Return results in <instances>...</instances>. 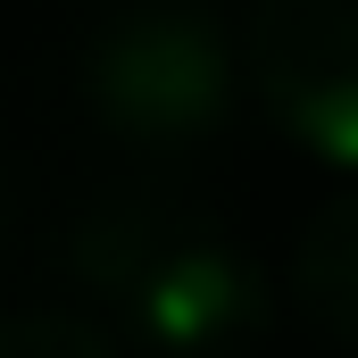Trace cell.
I'll list each match as a JSON object with an SVG mask.
<instances>
[{
  "label": "cell",
  "instance_id": "obj_1",
  "mask_svg": "<svg viewBox=\"0 0 358 358\" xmlns=\"http://www.w3.org/2000/svg\"><path fill=\"white\" fill-rule=\"evenodd\" d=\"M67 267L125 317L150 358H250L275 325V292L250 250L167 192H117L84 208Z\"/></svg>",
  "mask_w": 358,
  "mask_h": 358
},
{
  "label": "cell",
  "instance_id": "obj_2",
  "mask_svg": "<svg viewBox=\"0 0 358 358\" xmlns=\"http://www.w3.org/2000/svg\"><path fill=\"white\" fill-rule=\"evenodd\" d=\"M234 92H242L234 42L217 8H192V0L117 8L84 42V108L100 117V134L142 150H183L217 134L234 117Z\"/></svg>",
  "mask_w": 358,
  "mask_h": 358
},
{
  "label": "cell",
  "instance_id": "obj_3",
  "mask_svg": "<svg viewBox=\"0 0 358 358\" xmlns=\"http://www.w3.org/2000/svg\"><path fill=\"white\" fill-rule=\"evenodd\" d=\"M242 67L308 159L358 176V0H250Z\"/></svg>",
  "mask_w": 358,
  "mask_h": 358
},
{
  "label": "cell",
  "instance_id": "obj_4",
  "mask_svg": "<svg viewBox=\"0 0 358 358\" xmlns=\"http://www.w3.org/2000/svg\"><path fill=\"white\" fill-rule=\"evenodd\" d=\"M292 300L308 308L317 334L358 350V192L325 200L300 225V242H292Z\"/></svg>",
  "mask_w": 358,
  "mask_h": 358
},
{
  "label": "cell",
  "instance_id": "obj_5",
  "mask_svg": "<svg viewBox=\"0 0 358 358\" xmlns=\"http://www.w3.org/2000/svg\"><path fill=\"white\" fill-rule=\"evenodd\" d=\"M0 358H125V350L76 308H8L0 317Z\"/></svg>",
  "mask_w": 358,
  "mask_h": 358
},
{
  "label": "cell",
  "instance_id": "obj_6",
  "mask_svg": "<svg viewBox=\"0 0 358 358\" xmlns=\"http://www.w3.org/2000/svg\"><path fill=\"white\" fill-rule=\"evenodd\" d=\"M0 250H8V183H0Z\"/></svg>",
  "mask_w": 358,
  "mask_h": 358
}]
</instances>
